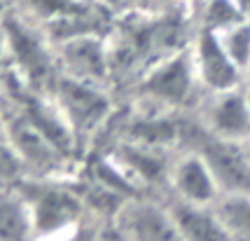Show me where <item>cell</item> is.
Returning a JSON list of instances; mask_svg holds the SVG:
<instances>
[{
	"mask_svg": "<svg viewBox=\"0 0 250 241\" xmlns=\"http://www.w3.org/2000/svg\"><path fill=\"white\" fill-rule=\"evenodd\" d=\"M192 117L213 136L250 143V103L246 87L204 94Z\"/></svg>",
	"mask_w": 250,
	"mask_h": 241,
	"instance_id": "52a82bcc",
	"label": "cell"
},
{
	"mask_svg": "<svg viewBox=\"0 0 250 241\" xmlns=\"http://www.w3.org/2000/svg\"><path fill=\"white\" fill-rule=\"evenodd\" d=\"M192 7V0H126L124 12H138V14H168V12L187 10Z\"/></svg>",
	"mask_w": 250,
	"mask_h": 241,
	"instance_id": "9a60e30c",
	"label": "cell"
},
{
	"mask_svg": "<svg viewBox=\"0 0 250 241\" xmlns=\"http://www.w3.org/2000/svg\"><path fill=\"white\" fill-rule=\"evenodd\" d=\"M213 208L234 241H250V195H222Z\"/></svg>",
	"mask_w": 250,
	"mask_h": 241,
	"instance_id": "4fadbf2b",
	"label": "cell"
},
{
	"mask_svg": "<svg viewBox=\"0 0 250 241\" xmlns=\"http://www.w3.org/2000/svg\"><path fill=\"white\" fill-rule=\"evenodd\" d=\"M59 75L87 82L96 87L112 89V54H110L108 35H80L65 43L54 44Z\"/></svg>",
	"mask_w": 250,
	"mask_h": 241,
	"instance_id": "8992f818",
	"label": "cell"
},
{
	"mask_svg": "<svg viewBox=\"0 0 250 241\" xmlns=\"http://www.w3.org/2000/svg\"><path fill=\"white\" fill-rule=\"evenodd\" d=\"M189 52H192L194 70L204 94L227 91V89H236L246 85L248 75L234 64V59L229 56L215 31L196 26L194 38L189 43Z\"/></svg>",
	"mask_w": 250,
	"mask_h": 241,
	"instance_id": "ba28073f",
	"label": "cell"
},
{
	"mask_svg": "<svg viewBox=\"0 0 250 241\" xmlns=\"http://www.w3.org/2000/svg\"><path fill=\"white\" fill-rule=\"evenodd\" d=\"M0 141H5V115H2V101H0Z\"/></svg>",
	"mask_w": 250,
	"mask_h": 241,
	"instance_id": "ffe728a7",
	"label": "cell"
},
{
	"mask_svg": "<svg viewBox=\"0 0 250 241\" xmlns=\"http://www.w3.org/2000/svg\"><path fill=\"white\" fill-rule=\"evenodd\" d=\"M96 241H131V239L115 225V222H110V225H105L103 230H98Z\"/></svg>",
	"mask_w": 250,
	"mask_h": 241,
	"instance_id": "e0dca14e",
	"label": "cell"
},
{
	"mask_svg": "<svg viewBox=\"0 0 250 241\" xmlns=\"http://www.w3.org/2000/svg\"><path fill=\"white\" fill-rule=\"evenodd\" d=\"M49 96L56 103V108L61 110V115L68 122L80 148L91 138H96L117 112L112 89L77 82V80L63 75H59Z\"/></svg>",
	"mask_w": 250,
	"mask_h": 241,
	"instance_id": "5b68a950",
	"label": "cell"
},
{
	"mask_svg": "<svg viewBox=\"0 0 250 241\" xmlns=\"http://www.w3.org/2000/svg\"><path fill=\"white\" fill-rule=\"evenodd\" d=\"M7 33V68L26 89L35 94H52L59 80L56 49L44 31L21 10L2 12Z\"/></svg>",
	"mask_w": 250,
	"mask_h": 241,
	"instance_id": "7a4b0ae2",
	"label": "cell"
},
{
	"mask_svg": "<svg viewBox=\"0 0 250 241\" xmlns=\"http://www.w3.org/2000/svg\"><path fill=\"white\" fill-rule=\"evenodd\" d=\"M248 77H250V75H248Z\"/></svg>",
	"mask_w": 250,
	"mask_h": 241,
	"instance_id": "603a6c76",
	"label": "cell"
},
{
	"mask_svg": "<svg viewBox=\"0 0 250 241\" xmlns=\"http://www.w3.org/2000/svg\"><path fill=\"white\" fill-rule=\"evenodd\" d=\"M7 68V33H5V22H2V12H0V75Z\"/></svg>",
	"mask_w": 250,
	"mask_h": 241,
	"instance_id": "ac0fdd59",
	"label": "cell"
},
{
	"mask_svg": "<svg viewBox=\"0 0 250 241\" xmlns=\"http://www.w3.org/2000/svg\"><path fill=\"white\" fill-rule=\"evenodd\" d=\"M94 2H98L101 7L110 10L112 14H122V12L126 10V0H94Z\"/></svg>",
	"mask_w": 250,
	"mask_h": 241,
	"instance_id": "d6986e66",
	"label": "cell"
},
{
	"mask_svg": "<svg viewBox=\"0 0 250 241\" xmlns=\"http://www.w3.org/2000/svg\"><path fill=\"white\" fill-rule=\"evenodd\" d=\"M0 241H35L31 206L17 183L0 185Z\"/></svg>",
	"mask_w": 250,
	"mask_h": 241,
	"instance_id": "7c38bea8",
	"label": "cell"
},
{
	"mask_svg": "<svg viewBox=\"0 0 250 241\" xmlns=\"http://www.w3.org/2000/svg\"><path fill=\"white\" fill-rule=\"evenodd\" d=\"M166 185L173 195V201L189 206H213L222 197L218 180L204 157L189 148H178L173 154Z\"/></svg>",
	"mask_w": 250,
	"mask_h": 241,
	"instance_id": "9c48e42d",
	"label": "cell"
},
{
	"mask_svg": "<svg viewBox=\"0 0 250 241\" xmlns=\"http://www.w3.org/2000/svg\"><path fill=\"white\" fill-rule=\"evenodd\" d=\"M243 87H246V96H248V103H250V77L246 80V85H243Z\"/></svg>",
	"mask_w": 250,
	"mask_h": 241,
	"instance_id": "44dd1931",
	"label": "cell"
},
{
	"mask_svg": "<svg viewBox=\"0 0 250 241\" xmlns=\"http://www.w3.org/2000/svg\"><path fill=\"white\" fill-rule=\"evenodd\" d=\"M17 187L31 206L35 241L59 239L82 230L89 208L73 175L21 178L17 180Z\"/></svg>",
	"mask_w": 250,
	"mask_h": 241,
	"instance_id": "6da1fadb",
	"label": "cell"
},
{
	"mask_svg": "<svg viewBox=\"0 0 250 241\" xmlns=\"http://www.w3.org/2000/svg\"><path fill=\"white\" fill-rule=\"evenodd\" d=\"M248 150H250V143H248Z\"/></svg>",
	"mask_w": 250,
	"mask_h": 241,
	"instance_id": "7402d4cb",
	"label": "cell"
},
{
	"mask_svg": "<svg viewBox=\"0 0 250 241\" xmlns=\"http://www.w3.org/2000/svg\"><path fill=\"white\" fill-rule=\"evenodd\" d=\"M168 208L185 241H234L213 206H189L173 201Z\"/></svg>",
	"mask_w": 250,
	"mask_h": 241,
	"instance_id": "8fae6325",
	"label": "cell"
},
{
	"mask_svg": "<svg viewBox=\"0 0 250 241\" xmlns=\"http://www.w3.org/2000/svg\"><path fill=\"white\" fill-rule=\"evenodd\" d=\"M133 94L136 101L168 112H194L204 99V89L199 85L189 47L152 64L133 85Z\"/></svg>",
	"mask_w": 250,
	"mask_h": 241,
	"instance_id": "3957f363",
	"label": "cell"
},
{
	"mask_svg": "<svg viewBox=\"0 0 250 241\" xmlns=\"http://www.w3.org/2000/svg\"><path fill=\"white\" fill-rule=\"evenodd\" d=\"M23 166L7 141H0V185H12L23 178Z\"/></svg>",
	"mask_w": 250,
	"mask_h": 241,
	"instance_id": "2e32d148",
	"label": "cell"
},
{
	"mask_svg": "<svg viewBox=\"0 0 250 241\" xmlns=\"http://www.w3.org/2000/svg\"><path fill=\"white\" fill-rule=\"evenodd\" d=\"M112 222L131 241H185L171 216V208L141 197L129 199Z\"/></svg>",
	"mask_w": 250,
	"mask_h": 241,
	"instance_id": "30bf717a",
	"label": "cell"
},
{
	"mask_svg": "<svg viewBox=\"0 0 250 241\" xmlns=\"http://www.w3.org/2000/svg\"><path fill=\"white\" fill-rule=\"evenodd\" d=\"M220 40L225 44V49L229 52V56L234 59V64L250 75V19L229 26L225 31H220Z\"/></svg>",
	"mask_w": 250,
	"mask_h": 241,
	"instance_id": "5bb4252c",
	"label": "cell"
},
{
	"mask_svg": "<svg viewBox=\"0 0 250 241\" xmlns=\"http://www.w3.org/2000/svg\"><path fill=\"white\" fill-rule=\"evenodd\" d=\"M180 148H189L204 157L213 171L222 195H250V150L248 143L229 141L208 133L192 117H183Z\"/></svg>",
	"mask_w": 250,
	"mask_h": 241,
	"instance_id": "277c9868",
	"label": "cell"
}]
</instances>
